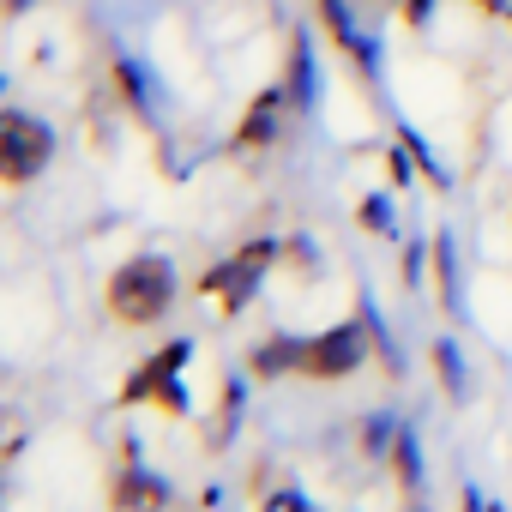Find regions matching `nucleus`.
Here are the masks:
<instances>
[{
  "label": "nucleus",
  "mask_w": 512,
  "mask_h": 512,
  "mask_svg": "<svg viewBox=\"0 0 512 512\" xmlns=\"http://www.w3.org/2000/svg\"><path fill=\"white\" fill-rule=\"evenodd\" d=\"M31 446V416L19 404H0V464L13 470V458Z\"/></svg>",
  "instance_id": "14"
},
{
  "label": "nucleus",
  "mask_w": 512,
  "mask_h": 512,
  "mask_svg": "<svg viewBox=\"0 0 512 512\" xmlns=\"http://www.w3.org/2000/svg\"><path fill=\"white\" fill-rule=\"evenodd\" d=\"M115 91H121V109H133L139 121H151V103H145V79L133 61H115Z\"/></svg>",
  "instance_id": "16"
},
{
  "label": "nucleus",
  "mask_w": 512,
  "mask_h": 512,
  "mask_svg": "<svg viewBox=\"0 0 512 512\" xmlns=\"http://www.w3.org/2000/svg\"><path fill=\"white\" fill-rule=\"evenodd\" d=\"M476 13H482V19H500V25L512 31V0H476Z\"/></svg>",
  "instance_id": "22"
},
{
  "label": "nucleus",
  "mask_w": 512,
  "mask_h": 512,
  "mask_svg": "<svg viewBox=\"0 0 512 512\" xmlns=\"http://www.w3.org/2000/svg\"><path fill=\"white\" fill-rule=\"evenodd\" d=\"M368 350H374V344H368V326H362V320H338V326L302 338V380H320V386L350 380V374L368 362Z\"/></svg>",
  "instance_id": "5"
},
{
  "label": "nucleus",
  "mask_w": 512,
  "mask_h": 512,
  "mask_svg": "<svg viewBox=\"0 0 512 512\" xmlns=\"http://www.w3.org/2000/svg\"><path fill=\"white\" fill-rule=\"evenodd\" d=\"M392 434H398L392 416H368V422H362V452H368V458H386V452H392Z\"/></svg>",
  "instance_id": "19"
},
{
  "label": "nucleus",
  "mask_w": 512,
  "mask_h": 512,
  "mask_svg": "<svg viewBox=\"0 0 512 512\" xmlns=\"http://www.w3.org/2000/svg\"><path fill=\"white\" fill-rule=\"evenodd\" d=\"M356 223H362L368 235H380V241H398V211H392V193H368V199L356 205Z\"/></svg>",
  "instance_id": "15"
},
{
  "label": "nucleus",
  "mask_w": 512,
  "mask_h": 512,
  "mask_svg": "<svg viewBox=\"0 0 512 512\" xmlns=\"http://www.w3.org/2000/svg\"><path fill=\"white\" fill-rule=\"evenodd\" d=\"M55 157V127L31 109H0V187H31Z\"/></svg>",
  "instance_id": "3"
},
{
  "label": "nucleus",
  "mask_w": 512,
  "mask_h": 512,
  "mask_svg": "<svg viewBox=\"0 0 512 512\" xmlns=\"http://www.w3.org/2000/svg\"><path fill=\"white\" fill-rule=\"evenodd\" d=\"M284 91L296 109H314L320 103V73H314V49L308 37H290V73H284Z\"/></svg>",
  "instance_id": "11"
},
{
  "label": "nucleus",
  "mask_w": 512,
  "mask_h": 512,
  "mask_svg": "<svg viewBox=\"0 0 512 512\" xmlns=\"http://www.w3.org/2000/svg\"><path fill=\"white\" fill-rule=\"evenodd\" d=\"M109 512H169V482L139 464V452H121V470L109 476Z\"/></svg>",
  "instance_id": "7"
},
{
  "label": "nucleus",
  "mask_w": 512,
  "mask_h": 512,
  "mask_svg": "<svg viewBox=\"0 0 512 512\" xmlns=\"http://www.w3.org/2000/svg\"><path fill=\"white\" fill-rule=\"evenodd\" d=\"M428 266H434V296H440V308L458 314V247H452L446 229L428 241Z\"/></svg>",
  "instance_id": "12"
},
{
  "label": "nucleus",
  "mask_w": 512,
  "mask_h": 512,
  "mask_svg": "<svg viewBox=\"0 0 512 512\" xmlns=\"http://www.w3.org/2000/svg\"><path fill=\"white\" fill-rule=\"evenodd\" d=\"M290 91L284 85H266V91H253L247 97V109H241V121H235V133H229V151L235 157H260V151H272L278 139H284V127H290Z\"/></svg>",
  "instance_id": "6"
},
{
  "label": "nucleus",
  "mask_w": 512,
  "mask_h": 512,
  "mask_svg": "<svg viewBox=\"0 0 512 512\" xmlns=\"http://www.w3.org/2000/svg\"><path fill=\"white\" fill-rule=\"evenodd\" d=\"M320 7V25H326V37L344 49V61L362 73V79H380V49H374V37L350 19V0H314Z\"/></svg>",
  "instance_id": "8"
},
{
  "label": "nucleus",
  "mask_w": 512,
  "mask_h": 512,
  "mask_svg": "<svg viewBox=\"0 0 512 512\" xmlns=\"http://www.w3.org/2000/svg\"><path fill=\"white\" fill-rule=\"evenodd\" d=\"M386 464H392V482H398L404 494H416V488H422V452H416V434H410L404 422H398V434H392Z\"/></svg>",
  "instance_id": "13"
},
{
  "label": "nucleus",
  "mask_w": 512,
  "mask_h": 512,
  "mask_svg": "<svg viewBox=\"0 0 512 512\" xmlns=\"http://www.w3.org/2000/svg\"><path fill=\"white\" fill-rule=\"evenodd\" d=\"M235 416H241V380H229V386H223V398H217V422H211V446H223V440H229V428H235Z\"/></svg>",
  "instance_id": "18"
},
{
  "label": "nucleus",
  "mask_w": 512,
  "mask_h": 512,
  "mask_svg": "<svg viewBox=\"0 0 512 512\" xmlns=\"http://www.w3.org/2000/svg\"><path fill=\"white\" fill-rule=\"evenodd\" d=\"M368 7H392V0H368Z\"/></svg>",
  "instance_id": "25"
},
{
  "label": "nucleus",
  "mask_w": 512,
  "mask_h": 512,
  "mask_svg": "<svg viewBox=\"0 0 512 512\" xmlns=\"http://www.w3.org/2000/svg\"><path fill=\"white\" fill-rule=\"evenodd\" d=\"M0 500H7V464H0Z\"/></svg>",
  "instance_id": "24"
},
{
  "label": "nucleus",
  "mask_w": 512,
  "mask_h": 512,
  "mask_svg": "<svg viewBox=\"0 0 512 512\" xmlns=\"http://www.w3.org/2000/svg\"><path fill=\"white\" fill-rule=\"evenodd\" d=\"M247 374H253V380H266V386H272V380H284V374H302V338L272 332L260 350L247 356Z\"/></svg>",
  "instance_id": "9"
},
{
  "label": "nucleus",
  "mask_w": 512,
  "mask_h": 512,
  "mask_svg": "<svg viewBox=\"0 0 512 512\" xmlns=\"http://www.w3.org/2000/svg\"><path fill=\"white\" fill-rule=\"evenodd\" d=\"M25 7H31V0H0V13H7V19H19Z\"/></svg>",
  "instance_id": "23"
},
{
  "label": "nucleus",
  "mask_w": 512,
  "mask_h": 512,
  "mask_svg": "<svg viewBox=\"0 0 512 512\" xmlns=\"http://www.w3.org/2000/svg\"><path fill=\"white\" fill-rule=\"evenodd\" d=\"M193 362L187 338H169L163 350H151L127 380H121V404H157L163 416H187V392H181V368Z\"/></svg>",
  "instance_id": "4"
},
{
  "label": "nucleus",
  "mask_w": 512,
  "mask_h": 512,
  "mask_svg": "<svg viewBox=\"0 0 512 512\" xmlns=\"http://www.w3.org/2000/svg\"><path fill=\"white\" fill-rule=\"evenodd\" d=\"M428 362H434V380H440V392H446L452 404H464V398H470V368H464V350H458V338H434V344H428Z\"/></svg>",
  "instance_id": "10"
},
{
  "label": "nucleus",
  "mask_w": 512,
  "mask_h": 512,
  "mask_svg": "<svg viewBox=\"0 0 512 512\" xmlns=\"http://www.w3.org/2000/svg\"><path fill=\"white\" fill-rule=\"evenodd\" d=\"M404 512H422V506H404Z\"/></svg>",
  "instance_id": "26"
},
{
  "label": "nucleus",
  "mask_w": 512,
  "mask_h": 512,
  "mask_svg": "<svg viewBox=\"0 0 512 512\" xmlns=\"http://www.w3.org/2000/svg\"><path fill=\"white\" fill-rule=\"evenodd\" d=\"M266 512H308V500H302V488H278L266 500Z\"/></svg>",
  "instance_id": "21"
},
{
  "label": "nucleus",
  "mask_w": 512,
  "mask_h": 512,
  "mask_svg": "<svg viewBox=\"0 0 512 512\" xmlns=\"http://www.w3.org/2000/svg\"><path fill=\"white\" fill-rule=\"evenodd\" d=\"M386 175H392V187H404V181H410V151H404V139L386 151Z\"/></svg>",
  "instance_id": "20"
},
{
  "label": "nucleus",
  "mask_w": 512,
  "mask_h": 512,
  "mask_svg": "<svg viewBox=\"0 0 512 512\" xmlns=\"http://www.w3.org/2000/svg\"><path fill=\"white\" fill-rule=\"evenodd\" d=\"M284 260V241L278 235H253V241H241L223 266H211L205 278H199V296L223 314V320H235L253 296H260V284H266V272Z\"/></svg>",
  "instance_id": "2"
},
{
  "label": "nucleus",
  "mask_w": 512,
  "mask_h": 512,
  "mask_svg": "<svg viewBox=\"0 0 512 512\" xmlns=\"http://www.w3.org/2000/svg\"><path fill=\"white\" fill-rule=\"evenodd\" d=\"M398 139H404V151H410V163L422 169V181H434V187H446V169L428 157V145H422V133L416 127H398Z\"/></svg>",
  "instance_id": "17"
},
{
  "label": "nucleus",
  "mask_w": 512,
  "mask_h": 512,
  "mask_svg": "<svg viewBox=\"0 0 512 512\" xmlns=\"http://www.w3.org/2000/svg\"><path fill=\"white\" fill-rule=\"evenodd\" d=\"M175 290H181V278H175V266L163 260V253H133V260H121V266L109 272L103 308H109L115 326L145 332V326H157V320L175 308Z\"/></svg>",
  "instance_id": "1"
}]
</instances>
